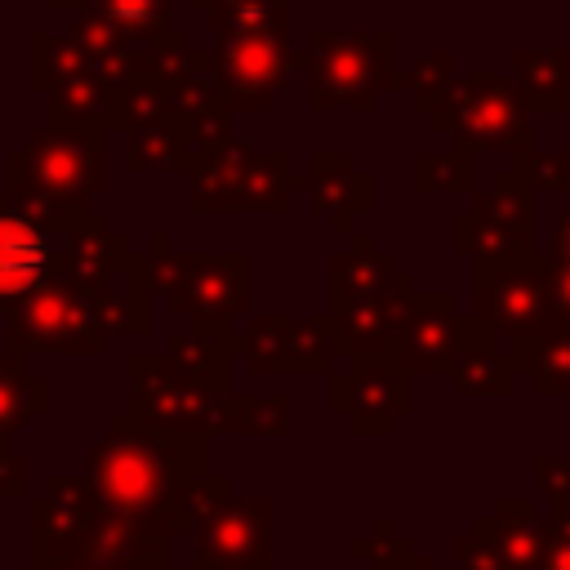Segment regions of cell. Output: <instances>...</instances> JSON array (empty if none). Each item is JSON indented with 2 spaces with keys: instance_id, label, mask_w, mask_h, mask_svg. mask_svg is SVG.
Returning <instances> with one entry per match:
<instances>
[{
  "instance_id": "1",
  "label": "cell",
  "mask_w": 570,
  "mask_h": 570,
  "mask_svg": "<svg viewBox=\"0 0 570 570\" xmlns=\"http://www.w3.org/2000/svg\"><path fill=\"white\" fill-rule=\"evenodd\" d=\"M209 463V436H178L147 428L129 410L107 423L89 450L85 481L147 543H165L187 525L183 494Z\"/></svg>"
},
{
  "instance_id": "2",
  "label": "cell",
  "mask_w": 570,
  "mask_h": 570,
  "mask_svg": "<svg viewBox=\"0 0 570 570\" xmlns=\"http://www.w3.org/2000/svg\"><path fill=\"white\" fill-rule=\"evenodd\" d=\"M107 187H111L107 134L45 125L36 138H27L4 156V196L18 209H36V205L89 209V200L102 196Z\"/></svg>"
},
{
  "instance_id": "3",
  "label": "cell",
  "mask_w": 570,
  "mask_h": 570,
  "mask_svg": "<svg viewBox=\"0 0 570 570\" xmlns=\"http://www.w3.org/2000/svg\"><path fill=\"white\" fill-rule=\"evenodd\" d=\"M187 205L196 214L214 209H249V214H285L294 205L289 151H254L249 138L223 134L205 151L187 160Z\"/></svg>"
},
{
  "instance_id": "4",
  "label": "cell",
  "mask_w": 570,
  "mask_h": 570,
  "mask_svg": "<svg viewBox=\"0 0 570 570\" xmlns=\"http://www.w3.org/2000/svg\"><path fill=\"white\" fill-rule=\"evenodd\" d=\"M298 71H307L312 111H370L379 94L396 85L392 31H334L316 27L298 49Z\"/></svg>"
},
{
  "instance_id": "5",
  "label": "cell",
  "mask_w": 570,
  "mask_h": 570,
  "mask_svg": "<svg viewBox=\"0 0 570 570\" xmlns=\"http://www.w3.org/2000/svg\"><path fill=\"white\" fill-rule=\"evenodd\" d=\"M147 289H165L169 307L187 321H240L254 298V258L249 254H174L169 232H151L147 249Z\"/></svg>"
},
{
  "instance_id": "6",
  "label": "cell",
  "mask_w": 570,
  "mask_h": 570,
  "mask_svg": "<svg viewBox=\"0 0 570 570\" xmlns=\"http://www.w3.org/2000/svg\"><path fill=\"white\" fill-rule=\"evenodd\" d=\"M0 321L9 330L13 352H71V356H102L111 334L89 298V285L67 276H49L45 285L0 303Z\"/></svg>"
},
{
  "instance_id": "7",
  "label": "cell",
  "mask_w": 570,
  "mask_h": 570,
  "mask_svg": "<svg viewBox=\"0 0 570 570\" xmlns=\"http://www.w3.org/2000/svg\"><path fill=\"white\" fill-rule=\"evenodd\" d=\"M436 134L468 151H525L534 142L530 111L517 85L499 71H468L454 80L445 102L432 111Z\"/></svg>"
},
{
  "instance_id": "8",
  "label": "cell",
  "mask_w": 570,
  "mask_h": 570,
  "mask_svg": "<svg viewBox=\"0 0 570 570\" xmlns=\"http://www.w3.org/2000/svg\"><path fill=\"white\" fill-rule=\"evenodd\" d=\"M472 289H476V316H485L508 343L512 338H543L557 330L543 249L476 258Z\"/></svg>"
},
{
  "instance_id": "9",
  "label": "cell",
  "mask_w": 570,
  "mask_h": 570,
  "mask_svg": "<svg viewBox=\"0 0 570 570\" xmlns=\"http://www.w3.org/2000/svg\"><path fill=\"white\" fill-rule=\"evenodd\" d=\"M209 71L223 111H267L298 71V45L289 31L272 36H218L209 49Z\"/></svg>"
},
{
  "instance_id": "10",
  "label": "cell",
  "mask_w": 570,
  "mask_h": 570,
  "mask_svg": "<svg viewBox=\"0 0 570 570\" xmlns=\"http://www.w3.org/2000/svg\"><path fill=\"white\" fill-rule=\"evenodd\" d=\"M129 383H134L129 414L142 419L147 428L178 432V436H214V432H223V401L227 396H218L205 383L187 379L165 356H156V352L129 356Z\"/></svg>"
},
{
  "instance_id": "11",
  "label": "cell",
  "mask_w": 570,
  "mask_h": 570,
  "mask_svg": "<svg viewBox=\"0 0 570 570\" xmlns=\"http://www.w3.org/2000/svg\"><path fill=\"white\" fill-rule=\"evenodd\" d=\"M450 245L459 254H530L534 249V187L517 169H499L468 209L450 218Z\"/></svg>"
},
{
  "instance_id": "12",
  "label": "cell",
  "mask_w": 570,
  "mask_h": 570,
  "mask_svg": "<svg viewBox=\"0 0 570 570\" xmlns=\"http://www.w3.org/2000/svg\"><path fill=\"white\" fill-rule=\"evenodd\" d=\"M76 214L80 209H53V205L18 209L0 191V303L58 276L62 236L76 223Z\"/></svg>"
},
{
  "instance_id": "13",
  "label": "cell",
  "mask_w": 570,
  "mask_h": 570,
  "mask_svg": "<svg viewBox=\"0 0 570 570\" xmlns=\"http://www.w3.org/2000/svg\"><path fill=\"white\" fill-rule=\"evenodd\" d=\"M272 548V503L263 494L232 499L227 490L196 512L191 570H263Z\"/></svg>"
},
{
  "instance_id": "14",
  "label": "cell",
  "mask_w": 570,
  "mask_h": 570,
  "mask_svg": "<svg viewBox=\"0 0 570 570\" xmlns=\"http://www.w3.org/2000/svg\"><path fill=\"white\" fill-rule=\"evenodd\" d=\"M129 80L147 85L151 94H160L183 116L223 111L218 89H214V71H209V53L196 49V40L187 31L169 27L160 40L129 49Z\"/></svg>"
},
{
  "instance_id": "15",
  "label": "cell",
  "mask_w": 570,
  "mask_h": 570,
  "mask_svg": "<svg viewBox=\"0 0 570 570\" xmlns=\"http://www.w3.org/2000/svg\"><path fill=\"white\" fill-rule=\"evenodd\" d=\"M254 374H334V321L330 316H254L240 338Z\"/></svg>"
},
{
  "instance_id": "16",
  "label": "cell",
  "mask_w": 570,
  "mask_h": 570,
  "mask_svg": "<svg viewBox=\"0 0 570 570\" xmlns=\"http://www.w3.org/2000/svg\"><path fill=\"white\" fill-rule=\"evenodd\" d=\"M330 405H334V414H343L352 423V432L387 436L396 428V419H405L414 410V374L401 356L347 365V374H334Z\"/></svg>"
},
{
  "instance_id": "17",
  "label": "cell",
  "mask_w": 570,
  "mask_h": 570,
  "mask_svg": "<svg viewBox=\"0 0 570 570\" xmlns=\"http://www.w3.org/2000/svg\"><path fill=\"white\" fill-rule=\"evenodd\" d=\"M414 289L419 285H414L410 272H392V281L374 298H361L352 307L330 312L338 356H347V365H370V361L401 356V312H405Z\"/></svg>"
},
{
  "instance_id": "18",
  "label": "cell",
  "mask_w": 570,
  "mask_h": 570,
  "mask_svg": "<svg viewBox=\"0 0 570 570\" xmlns=\"http://www.w3.org/2000/svg\"><path fill=\"white\" fill-rule=\"evenodd\" d=\"M125 147H129V169L134 174L187 169V160H191V116L174 111L160 94L129 80Z\"/></svg>"
},
{
  "instance_id": "19",
  "label": "cell",
  "mask_w": 570,
  "mask_h": 570,
  "mask_svg": "<svg viewBox=\"0 0 570 570\" xmlns=\"http://www.w3.org/2000/svg\"><path fill=\"white\" fill-rule=\"evenodd\" d=\"M289 196H307L334 232H352L356 214L374 205V178L347 151H312L303 174H289Z\"/></svg>"
},
{
  "instance_id": "20",
  "label": "cell",
  "mask_w": 570,
  "mask_h": 570,
  "mask_svg": "<svg viewBox=\"0 0 570 570\" xmlns=\"http://www.w3.org/2000/svg\"><path fill=\"white\" fill-rule=\"evenodd\" d=\"M454 325H459V312H454L450 289L445 294H428V289L410 294V303L401 312V361L410 365V374H423V379L450 374Z\"/></svg>"
},
{
  "instance_id": "21",
  "label": "cell",
  "mask_w": 570,
  "mask_h": 570,
  "mask_svg": "<svg viewBox=\"0 0 570 570\" xmlns=\"http://www.w3.org/2000/svg\"><path fill=\"white\" fill-rule=\"evenodd\" d=\"M129 116V85L107 76H67L49 89V125L53 129H85V134H116Z\"/></svg>"
},
{
  "instance_id": "22",
  "label": "cell",
  "mask_w": 570,
  "mask_h": 570,
  "mask_svg": "<svg viewBox=\"0 0 570 570\" xmlns=\"http://www.w3.org/2000/svg\"><path fill=\"white\" fill-rule=\"evenodd\" d=\"M499 330L485 316H459L454 325V356H450V379L468 396H508L517 383V370L508 352H499Z\"/></svg>"
},
{
  "instance_id": "23",
  "label": "cell",
  "mask_w": 570,
  "mask_h": 570,
  "mask_svg": "<svg viewBox=\"0 0 570 570\" xmlns=\"http://www.w3.org/2000/svg\"><path fill=\"white\" fill-rule=\"evenodd\" d=\"M476 534L494 552L499 570H539L543 548L552 539V517H539L530 499H494L490 517L476 521Z\"/></svg>"
},
{
  "instance_id": "24",
  "label": "cell",
  "mask_w": 570,
  "mask_h": 570,
  "mask_svg": "<svg viewBox=\"0 0 570 570\" xmlns=\"http://www.w3.org/2000/svg\"><path fill=\"white\" fill-rule=\"evenodd\" d=\"M147 263L142 249L129 254V263H120L116 272H107L102 281L89 285V298L102 316V330L111 338H142L151 330V307H147Z\"/></svg>"
},
{
  "instance_id": "25",
  "label": "cell",
  "mask_w": 570,
  "mask_h": 570,
  "mask_svg": "<svg viewBox=\"0 0 570 570\" xmlns=\"http://www.w3.org/2000/svg\"><path fill=\"white\" fill-rule=\"evenodd\" d=\"M232 352H240V338L232 334L227 321H191V330H183V334L169 338L165 361H169L174 370H183L187 379L205 383L209 392L227 396V383H232Z\"/></svg>"
},
{
  "instance_id": "26",
  "label": "cell",
  "mask_w": 570,
  "mask_h": 570,
  "mask_svg": "<svg viewBox=\"0 0 570 570\" xmlns=\"http://www.w3.org/2000/svg\"><path fill=\"white\" fill-rule=\"evenodd\" d=\"M396 272V258L374 245V236L352 232V249H338L330 263V312L374 298Z\"/></svg>"
},
{
  "instance_id": "27",
  "label": "cell",
  "mask_w": 570,
  "mask_h": 570,
  "mask_svg": "<svg viewBox=\"0 0 570 570\" xmlns=\"http://www.w3.org/2000/svg\"><path fill=\"white\" fill-rule=\"evenodd\" d=\"M512 85L525 111H570V49H517Z\"/></svg>"
},
{
  "instance_id": "28",
  "label": "cell",
  "mask_w": 570,
  "mask_h": 570,
  "mask_svg": "<svg viewBox=\"0 0 570 570\" xmlns=\"http://www.w3.org/2000/svg\"><path fill=\"white\" fill-rule=\"evenodd\" d=\"M49 410V383L27 365V352L4 347L0 356V441Z\"/></svg>"
},
{
  "instance_id": "29",
  "label": "cell",
  "mask_w": 570,
  "mask_h": 570,
  "mask_svg": "<svg viewBox=\"0 0 570 570\" xmlns=\"http://www.w3.org/2000/svg\"><path fill=\"white\" fill-rule=\"evenodd\" d=\"M508 361L517 374L530 379L539 396L570 392V330H552L543 338H512Z\"/></svg>"
},
{
  "instance_id": "30",
  "label": "cell",
  "mask_w": 570,
  "mask_h": 570,
  "mask_svg": "<svg viewBox=\"0 0 570 570\" xmlns=\"http://www.w3.org/2000/svg\"><path fill=\"white\" fill-rule=\"evenodd\" d=\"M85 9H94L111 27L120 49H142V45H151L169 31L174 0H89Z\"/></svg>"
},
{
  "instance_id": "31",
  "label": "cell",
  "mask_w": 570,
  "mask_h": 570,
  "mask_svg": "<svg viewBox=\"0 0 570 570\" xmlns=\"http://www.w3.org/2000/svg\"><path fill=\"white\" fill-rule=\"evenodd\" d=\"M410 187L419 196H436V191H472L476 187V151L450 142V147H432V151H414L410 160Z\"/></svg>"
},
{
  "instance_id": "32",
  "label": "cell",
  "mask_w": 570,
  "mask_h": 570,
  "mask_svg": "<svg viewBox=\"0 0 570 570\" xmlns=\"http://www.w3.org/2000/svg\"><path fill=\"white\" fill-rule=\"evenodd\" d=\"M454 53L450 49H432V53H419L410 62V71H396V85L392 89H405L414 111H436L445 102V94L454 89Z\"/></svg>"
},
{
  "instance_id": "33",
  "label": "cell",
  "mask_w": 570,
  "mask_h": 570,
  "mask_svg": "<svg viewBox=\"0 0 570 570\" xmlns=\"http://www.w3.org/2000/svg\"><path fill=\"white\" fill-rule=\"evenodd\" d=\"M209 27L214 36H272V31H289V0H227L209 9Z\"/></svg>"
},
{
  "instance_id": "34",
  "label": "cell",
  "mask_w": 570,
  "mask_h": 570,
  "mask_svg": "<svg viewBox=\"0 0 570 570\" xmlns=\"http://www.w3.org/2000/svg\"><path fill=\"white\" fill-rule=\"evenodd\" d=\"M289 423V396H227L223 432L240 436H281Z\"/></svg>"
},
{
  "instance_id": "35",
  "label": "cell",
  "mask_w": 570,
  "mask_h": 570,
  "mask_svg": "<svg viewBox=\"0 0 570 570\" xmlns=\"http://www.w3.org/2000/svg\"><path fill=\"white\" fill-rule=\"evenodd\" d=\"M517 174L534 191H570V147L566 151H548V147L530 142L525 151H517Z\"/></svg>"
},
{
  "instance_id": "36",
  "label": "cell",
  "mask_w": 570,
  "mask_h": 570,
  "mask_svg": "<svg viewBox=\"0 0 570 570\" xmlns=\"http://www.w3.org/2000/svg\"><path fill=\"white\" fill-rule=\"evenodd\" d=\"M543 258H548V281H552V312H557V330H570V263L552 258L548 249H543Z\"/></svg>"
},
{
  "instance_id": "37",
  "label": "cell",
  "mask_w": 570,
  "mask_h": 570,
  "mask_svg": "<svg viewBox=\"0 0 570 570\" xmlns=\"http://www.w3.org/2000/svg\"><path fill=\"white\" fill-rule=\"evenodd\" d=\"M27 490V459L9 454V445L0 441V494H22Z\"/></svg>"
},
{
  "instance_id": "38",
  "label": "cell",
  "mask_w": 570,
  "mask_h": 570,
  "mask_svg": "<svg viewBox=\"0 0 570 570\" xmlns=\"http://www.w3.org/2000/svg\"><path fill=\"white\" fill-rule=\"evenodd\" d=\"M552 258H561V263H570V209L557 218V227H552V249H548Z\"/></svg>"
},
{
  "instance_id": "39",
  "label": "cell",
  "mask_w": 570,
  "mask_h": 570,
  "mask_svg": "<svg viewBox=\"0 0 570 570\" xmlns=\"http://www.w3.org/2000/svg\"><path fill=\"white\" fill-rule=\"evenodd\" d=\"M45 4H49L53 13H76V9H85L89 0H45Z\"/></svg>"
},
{
  "instance_id": "40",
  "label": "cell",
  "mask_w": 570,
  "mask_h": 570,
  "mask_svg": "<svg viewBox=\"0 0 570 570\" xmlns=\"http://www.w3.org/2000/svg\"><path fill=\"white\" fill-rule=\"evenodd\" d=\"M214 4H227V0H191V9H200V13H209Z\"/></svg>"
},
{
  "instance_id": "41",
  "label": "cell",
  "mask_w": 570,
  "mask_h": 570,
  "mask_svg": "<svg viewBox=\"0 0 570 570\" xmlns=\"http://www.w3.org/2000/svg\"><path fill=\"white\" fill-rule=\"evenodd\" d=\"M566 472H570V459H566Z\"/></svg>"
}]
</instances>
